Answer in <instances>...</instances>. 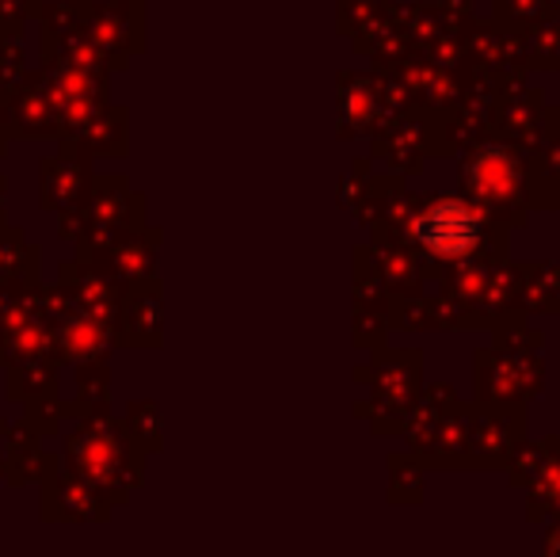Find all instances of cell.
<instances>
[{
    "label": "cell",
    "instance_id": "obj_1",
    "mask_svg": "<svg viewBox=\"0 0 560 557\" xmlns=\"http://www.w3.org/2000/svg\"><path fill=\"white\" fill-rule=\"evenodd\" d=\"M397 237L416 253L428 271V282L443 268L469 260H508L511 230L488 214L469 195H435V199L408 207Z\"/></svg>",
    "mask_w": 560,
    "mask_h": 557
},
{
    "label": "cell",
    "instance_id": "obj_2",
    "mask_svg": "<svg viewBox=\"0 0 560 557\" xmlns=\"http://www.w3.org/2000/svg\"><path fill=\"white\" fill-rule=\"evenodd\" d=\"M546 390L541 333L526 325L523 313L495 325V344L472 356V394L480 405H526Z\"/></svg>",
    "mask_w": 560,
    "mask_h": 557
},
{
    "label": "cell",
    "instance_id": "obj_3",
    "mask_svg": "<svg viewBox=\"0 0 560 557\" xmlns=\"http://www.w3.org/2000/svg\"><path fill=\"white\" fill-rule=\"evenodd\" d=\"M141 462L145 454L126 439L122 423L107 413H89L66 436V466L84 477L112 508L126 504L141 485Z\"/></svg>",
    "mask_w": 560,
    "mask_h": 557
},
{
    "label": "cell",
    "instance_id": "obj_4",
    "mask_svg": "<svg viewBox=\"0 0 560 557\" xmlns=\"http://www.w3.org/2000/svg\"><path fill=\"white\" fill-rule=\"evenodd\" d=\"M462 192L508 225H526V153L508 138H477L462 149Z\"/></svg>",
    "mask_w": 560,
    "mask_h": 557
},
{
    "label": "cell",
    "instance_id": "obj_5",
    "mask_svg": "<svg viewBox=\"0 0 560 557\" xmlns=\"http://www.w3.org/2000/svg\"><path fill=\"white\" fill-rule=\"evenodd\" d=\"M469 413L450 386H428L416 405L400 420V436L408 439V451L435 469H462L465 439H469Z\"/></svg>",
    "mask_w": 560,
    "mask_h": 557
},
{
    "label": "cell",
    "instance_id": "obj_6",
    "mask_svg": "<svg viewBox=\"0 0 560 557\" xmlns=\"http://www.w3.org/2000/svg\"><path fill=\"white\" fill-rule=\"evenodd\" d=\"M370 402H359V417L370 420L374 436L400 431L405 413L423 394L420 348H374L370 356Z\"/></svg>",
    "mask_w": 560,
    "mask_h": 557
},
{
    "label": "cell",
    "instance_id": "obj_7",
    "mask_svg": "<svg viewBox=\"0 0 560 557\" xmlns=\"http://www.w3.org/2000/svg\"><path fill=\"white\" fill-rule=\"evenodd\" d=\"M370 135H374V161H382L385 172H397V176H416L423 172L428 156L446 153L443 112L420 104L382 119Z\"/></svg>",
    "mask_w": 560,
    "mask_h": 557
},
{
    "label": "cell",
    "instance_id": "obj_8",
    "mask_svg": "<svg viewBox=\"0 0 560 557\" xmlns=\"http://www.w3.org/2000/svg\"><path fill=\"white\" fill-rule=\"evenodd\" d=\"M145 222V202L141 195L130 192V179L126 176H92L89 202H84L81 230H77V253L96 256L107 245L126 233L130 225Z\"/></svg>",
    "mask_w": 560,
    "mask_h": 557
},
{
    "label": "cell",
    "instance_id": "obj_9",
    "mask_svg": "<svg viewBox=\"0 0 560 557\" xmlns=\"http://www.w3.org/2000/svg\"><path fill=\"white\" fill-rule=\"evenodd\" d=\"M523 439H526V405L472 402L462 469H503Z\"/></svg>",
    "mask_w": 560,
    "mask_h": 557
},
{
    "label": "cell",
    "instance_id": "obj_10",
    "mask_svg": "<svg viewBox=\"0 0 560 557\" xmlns=\"http://www.w3.org/2000/svg\"><path fill=\"white\" fill-rule=\"evenodd\" d=\"M46 310H50L54 328V356L66 363H89V359H107L115 348V328L107 321L92 317L81 302L66 294L61 287H46Z\"/></svg>",
    "mask_w": 560,
    "mask_h": 557
},
{
    "label": "cell",
    "instance_id": "obj_11",
    "mask_svg": "<svg viewBox=\"0 0 560 557\" xmlns=\"http://www.w3.org/2000/svg\"><path fill=\"white\" fill-rule=\"evenodd\" d=\"M92 153L81 149L77 141H66L61 153L43 161V207L61 218V237H77L81 230L84 202H89L92 187Z\"/></svg>",
    "mask_w": 560,
    "mask_h": 557
},
{
    "label": "cell",
    "instance_id": "obj_12",
    "mask_svg": "<svg viewBox=\"0 0 560 557\" xmlns=\"http://www.w3.org/2000/svg\"><path fill=\"white\" fill-rule=\"evenodd\" d=\"M492 130L500 138H508L511 146H518L523 153H530L549 135V104L541 96V89L530 84V69H515V73L503 77Z\"/></svg>",
    "mask_w": 560,
    "mask_h": 557
},
{
    "label": "cell",
    "instance_id": "obj_13",
    "mask_svg": "<svg viewBox=\"0 0 560 557\" xmlns=\"http://www.w3.org/2000/svg\"><path fill=\"white\" fill-rule=\"evenodd\" d=\"M77 15H81L84 31L104 54L112 73L130 66V54L141 50V4H133V0H107V4L89 0L84 8H77Z\"/></svg>",
    "mask_w": 560,
    "mask_h": 557
},
{
    "label": "cell",
    "instance_id": "obj_14",
    "mask_svg": "<svg viewBox=\"0 0 560 557\" xmlns=\"http://www.w3.org/2000/svg\"><path fill=\"white\" fill-rule=\"evenodd\" d=\"M462 46H465V69L477 73L508 77L515 69H526V50H523V31L508 27L500 20H465L462 27Z\"/></svg>",
    "mask_w": 560,
    "mask_h": 557
},
{
    "label": "cell",
    "instance_id": "obj_15",
    "mask_svg": "<svg viewBox=\"0 0 560 557\" xmlns=\"http://www.w3.org/2000/svg\"><path fill=\"white\" fill-rule=\"evenodd\" d=\"M112 504L69 466H50L43 474V520L46 523H104Z\"/></svg>",
    "mask_w": 560,
    "mask_h": 557
},
{
    "label": "cell",
    "instance_id": "obj_16",
    "mask_svg": "<svg viewBox=\"0 0 560 557\" xmlns=\"http://www.w3.org/2000/svg\"><path fill=\"white\" fill-rule=\"evenodd\" d=\"M164 305H161V279H141L122 287L115 313V344L122 348H161L164 333Z\"/></svg>",
    "mask_w": 560,
    "mask_h": 557
},
{
    "label": "cell",
    "instance_id": "obj_17",
    "mask_svg": "<svg viewBox=\"0 0 560 557\" xmlns=\"http://www.w3.org/2000/svg\"><path fill=\"white\" fill-rule=\"evenodd\" d=\"M156 248H161V230H149V225L141 222V225H130L126 233H118L104 253L84 256V260H96L118 287H130V282L156 276V260H161Z\"/></svg>",
    "mask_w": 560,
    "mask_h": 557
},
{
    "label": "cell",
    "instance_id": "obj_18",
    "mask_svg": "<svg viewBox=\"0 0 560 557\" xmlns=\"http://www.w3.org/2000/svg\"><path fill=\"white\" fill-rule=\"evenodd\" d=\"M0 107H4V123L8 130L23 138H50V135H61V123H58V112L50 104V92H46L43 77H23L15 89H8L0 96Z\"/></svg>",
    "mask_w": 560,
    "mask_h": 557
},
{
    "label": "cell",
    "instance_id": "obj_19",
    "mask_svg": "<svg viewBox=\"0 0 560 557\" xmlns=\"http://www.w3.org/2000/svg\"><path fill=\"white\" fill-rule=\"evenodd\" d=\"M336 115L339 138H359L382 123V100H377V73H343L336 84Z\"/></svg>",
    "mask_w": 560,
    "mask_h": 557
},
{
    "label": "cell",
    "instance_id": "obj_20",
    "mask_svg": "<svg viewBox=\"0 0 560 557\" xmlns=\"http://www.w3.org/2000/svg\"><path fill=\"white\" fill-rule=\"evenodd\" d=\"M370 264H374L382 287L389 290V298H397V294H423L428 271H423V264L416 260V253L400 237L374 241V248H370Z\"/></svg>",
    "mask_w": 560,
    "mask_h": 557
},
{
    "label": "cell",
    "instance_id": "obj_21",
    "mask_svg": "<svg viewBox=\"0 0 560 557\" xmlns=\"http://www.w3.org/2000/svg\"><path fill=\"white\" fill-rule=\"evenodd\" d=\"M526 199L530 210H553L560 202V130H549L526 153Z\"/></svg>",
    "mask_w": 560,
    "mask_h": 557
},
{
    "label": "cell",
    "instance_id": "obj_22",
    "mask_svg": "<svg viewBox=\"0 0 560 557\" xmlns=\"http://www.w3.org/2000/svg\"><path fill=\"white\" fill-rule=\"evenodd\" d=\"M518 313H560V264H518Z\"/></svg>",
    "mask_w": 560,
    "mask_h": 557
},
{
    "label": "cell",
    "instance_id": "obj_23",
    "mask_svg": "<svg viewBox=\"0 0 560 557\" xmlns=\"http://www.w3.org/2000/svg\"><path fill=\"white\" fill-rule=\"evenodd\" d=\"M54 462L43 454V443H38V431L31 423H15L12 436H8L4 446V477L12 485H27V481H43V474Z\"/></svg>",
    "mask_w": 560,
    "mask_h": 557
},
{
    "label": "cell",
    "instance_id": "obj_24",
    "mask_svg": "<svg viewBox=\"0 0 560 557\" xmlns=\"http://www.w3.org/2000/svg\"><path fill=\"white\" fill-rule=\"evenodd\" d=\"M526 520L541 523V520H557L560 515V439H549V451L541 469L530 477L526 485Z\"/></svg>",
    "mask_w": 560,
    "mask_h": 557
},
{
    "label": "cell",
    "instance_id": "obj_25",
    "mask_svg": "<svg viewBox=\"0 0 560 557\" xmlns=\"http://www.w3.org/2000/svg\"><path fill=\"white\" fill-rule=\"evenodd\" d=\"M58 374H54V356L15 359L8 363V397L12 402H35V397L54 394Z\"/></svg>",
    "mask_w": 560,
    "mask_h": 557
},
{
    "label": "cell",
    "instance_id": "obj_26",
    "mask_svg": "<svg viewBox=\"0 0 560 557\" xmlns=\"http://www.w3.org/2000/svg\"><path fill=\"white\" fill-rule=\"evenodd\" d=\"M393 12H397V23L400 31L408 35V43H412V50H428L431 43H435L443 31H450L443 8L435 4V0H416V4H393Z\"/></svg>",
    "mask_w": 560,
    "mask_h": 557
},
{
    "label": "cell",
    "instance_id": "obj_27",
    "mask_svg": "<svg viewBox=\"0 0 560 557\" xmlns=\"http://www.w3.org/2000/svg\"><path fill=\"white\" fill-rule=\"evenodd\" d=\"M69 141H77L81 149H89L92 156L104 153H126V112L122 107H107L104 115H96V119L89 123V127H81Z\"/></svg>",
    "mask_w": 560,
    "mask_h": 557
},
{
    "label": "cell",
    "instance_id": "obj_28",
    "mask_svg": "<svg viewBox=\"0 0 560 557\" xmlns=\"http://www.w3.org/2000/svg\"><path fill=\"white\" fill-rule=\"evenodd\" d=\"M0 282H38V248L20 230L0 222Z\"/></svg>",
    "mask_w": 560,
    "mask_h": 557
},
{
    "label": "cell",
    "instance_id": "obj_29",
    "mask_svg": "<svg viewBox=\"0 0 560 557\" xmlns=\"http://www.w3.org/2000/svg\"><path fill=\"white\" fill-rule=\"evenodd\" d=\"M523 50H526V69L560 73V15L526 27L523 31Z\"/></svg>",
    "mask_w": 560,
    "mask_h": 557
},
{
    "label": "cell",
    "instance_id": "obj_30",
    "mask_svg": "<svg viewBox=\"0 0 560 557\" xmlns=\"http://www.w3.org/2000/svg\"><path fill=\"white\" fill-rule=\"evenodd\" d=\"M423 462L412 451L389 454V500L393 504H423Z\"/></svg>",
    "mask_w": 560,
    "mask_h": 557
},
{
    "label": "cell",
    "instance_id": "obj_31",
    "mask_svg": "<svg viewBox=\"0 0 560 557\" xmlns=\"http://www.w3.org/2000/svg\"><path fill=\"white\" fill-rule=\"evenodd\" d=\"M118 423H122L126 439H130L141 454L161 451L164 439H161V409H156V402H133Z\"/></svg>",
    "mask_w": 560,
    "mask_h": 557
},
{
    "label": "cell",
    "instance_id": "obj_32",
    "mask_svg": "<svg viewBox=\"0 0 560 557\" xmlns=\"http://www.w3.org/2000/svg\"><path fill=\"white\" fill-rule=\"evenodd\" d=\"M107 397H112L107 359H89V363H77V405H84L89 413H107Z\"/></svg>",
    "mask_w": 560,
    "mask_h": 557
},
{
    "label": "cell",
    "instance_id": "obj_33",
    "mask_svg": "<svg viewBox=\"0 0 560 557\" xmlns=\"http://www.w3.org/2000/svg\"><path fill=\"white\" fill-rule=\"evenodd\" d=\"M389 333H435V328H431L428 294L389 298Z\"/></svg>",
    "mask_w": 560,
    "mask_h": 557
},
{
    "label": "cell",
    "instance_id": "obj_34",
    "mask_svg": "<svg viewBox=\"0 0 560 557\" xmlns=\"http://www.w3.org/2000/svg\"><path fill=\"white\" fill-rule=\"evenodd\" d=\"M389 333V302H354V344L366 351L382 348Z\"/></svg>",
    "mask_w": 560,
    "mask_h": 557
},
{
    "label": "cell",
    "instance_id": "obj_35",
    "mask_svg": "<svg viewBox=\"0 0 560 557\" xmlns=\"http://www.w3.org/2000/svg\"><path fill=\"white\" fill-rule=\"evenodd\" d=\"M366 176H370V164L366 161H359L351 172H347L343 184H339V207H343V210L354 207V199H359V192H362V184H366Z\"/></svg>",
    "mask_w": 560,
    "mask_h": 557
},
{
    "label": "cell",
    "instance_id": "obj_36",
    "mask_svg": "<svg viewBox=\"0 0 560 557\" xmlns=\"http://www.w3.org/2000/svg\"><path fill=\"white\" fill-rule=\"evenodd\" d=\"M450 27H462L465 20H472V0H439Z\"/></svg>",
    "mask_w": 560,
    "mask_h": 557
},
{
    "label": "cell",
    "instance_id": "obj_37",
    "mask_svg": "<svg viewBox=\"0 0 560 557\" xmlns=\"http://www.w3.org/2000/svg\"><path fill=\"white\" fill-rule=\"evenodd\" d=\"M546 554H560V515H557V523L546 531Z\"/></svg>",
    "mask_w": 560,
    "mask_h": 557
},
{
    "label": "cell",
    "instance_id": "obj_38",
    "mask_svg": "<svg viewBox=\"0 0 560 557\" xmlns=\"http://www.w3.org/2000/svg\"><path fill=\"white\" fill-rule=\"evenodd\" d=\"M8 146V123H4V107H0V153H4Z\"/></svg>",
    "mask_w": 560,
    "mask_h": 557
},
{
    "label": "cell",
    "instance_id": "obj_39",
    "mask_svg": "<svg viewBox=\"0 0 560 557\" xmlns=\"http://www.w3.org/2000/svg\"><path fill=\"white\" fill-rule=\"evenodd\" d=\"M549 130H560V104L549 107Z\"/></svg>",
    "mask_w": 560,
    "mask_h": 557
},
{
    "label": "cell",
    "instance_id": "obj_40",
    "mask_svg": "<svg viewBox=\"0 0 560 557\" xmlns=\"http://www.w3.org/2000/svg\"><path fill=\"white\" fill-rule=\"evenodd\" d=\"M66 4H69V8H84L89 0H66Z\"/></svg>",
    "mask_w": 560,
    "mask_h": 557
},
{
    "label": "cell",
    "instance_id": "obj_41",
    "mask_svg": "<svg viewBox=\"0 0 560 557\" xmlns=\"http://www.w3.org/2000/svg\"><path fill=\"white\" fill-rule=\"evenodd\" d=\"M133 4H141V0H133Z\"/></svg>",
    "mask_w": 560,
    "mask_h": 557
},
{
    "label": "cell",
    "instance_id": "obj_42",
    "mask_svg": "<svg viewBox=\"0 0 560 557\" xmlns=\"http://www.w3.org/2000/svg\"><path fill=\"white\" fill-rule=\"evenodd\" d=\"M557 207H560V202H557Z\"/></svg>",
    "mask_w": 560,
    "mask_h": 557
}]
</instances>
